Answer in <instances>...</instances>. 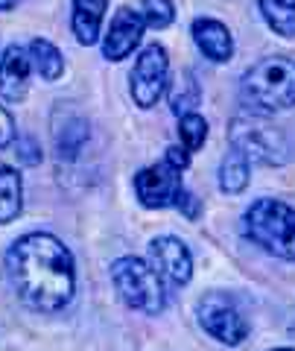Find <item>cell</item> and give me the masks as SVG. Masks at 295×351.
Segmentation results:
<instances>
[{
  "mask_svg": "<svg viewBox=\"0 0 295 351\" xmlns=\"http://www.w3.org/2000/svg\"><path fill=\"white\" fill-rule=\"evenodd\" d=\"M18 3V0H0V12H3V9H12Z\"/></svg>",
  "mask_w": 295,
  "mask_h": 351,
  "instance_id": "484cf974",
  "label": "cell"
},
{
  "mask_svg": "<svg viewBox=\"0 0 295 351\" xmlns=\"http://www.w3.org/2000/svg\"><path fill=\"white\" fill-rule=\"evenodd\" d=\"M248 179H251V164L240 156V152H228V156L220 161V191L234 196V193H243L248 188Z\"/></svg>",
  "mask_w": 295,
  "mask_h": 351,
  "instance_id": "e0dca14e",
  "label": "cell"
},
{
  "mask_svg": "<svg viewBox=\"0 0 295 351\" xmlns=\"http://www.w3.org/2000/svg\"><path fill=\"white\" fill-rule=\"evenodd\" d=\"M105 9H108V0H73L70 27H73V36L82 47H91V44L100 41Z\"/></svg>",
  "mask_w": 295,
  "mask_h": 351,
  "instance_id": "5bb4252c",
  "label": "cell"
},
{
  "mask_svg": "<svg viewBox=\"0 0 295 351\" xmlns=\"http://www.w3.org/2000/svg\"><path fill=\"white\" fill-rule=\"evenodd\" d=\"M15 156L24 161V164H38L41 161V149H38V144L32 138H18V144H15Z\"/></svg>",
  "mask_w": 295,
  "mask_h": 351,
  "instance_id": "7402d4cb",
  "label": "cell"
},
{
  "mask_svg": "<svg viewBox=\"0 0 295 351\" xmlns=\"http://www.w3.org/2000/svg\"><path fill=\"white\" fill-rule=\"evenodd\" d=\"M199 100H202V88H199V82H196L193 71H181L176 80H172V85H170V106H172V112H176L179 117L190 114L193 108L199 106Z\"/></svg>",
  "mask_w": 295,
  "mask_h": 351,
  "instance_id": "d6986e66",
  "label": "cell"
},
{
  "mask_svg": "<svg viewBox=\"0 0 295 351\" xmlns=\"http://www.w3.org/2000/svg\"><path fill=\"white\" fill-rule=\"evenodd\" d=\"M164 161H167L170 167H176V170L184 173L190 167V152L184 147H167V152H164Z\"/></svg>",
  "mask_w": 295,
  "mask_h": 351,
  "instance_id": "603a6c76",
  "label": "cell"
},
{
  "mask_svg": "<svg viewBox=\"0 0 295 351\" xmlns=\"http://www.w3.org/2000/svg\"><path fill=\"white\" fill-rule=\"evenodd\" d=\"M24 208V182L15 167L0 161V226L12 223Z\"/></svg>",
  "mask_w": 295,
  "mask_h": 351,
  "instance_id": "2e32d148",
  "label": "cell"
},
{
  "mask_svg": "<svg viewBox=\"0 0 295 351\" xmlns=\"http://www.w3.org/2000/svg\"><path fill=\"white\" fill-rule=\"evenodd\" d=\"M27 56H29V64L41 80L47 82H56L59 76L64 73V56L59 53V47L47 38H32L27 44Z\"/></svg>",
  "mask_w": 295,
  "mask_h": 351,
  "instance_id": "9a60e30c",
  "label": "cell"
},
{
  "mask_svg": "<svg viewBox=\"0 0 295 351\" xmlns=\"http://www.w3.org/2000/svg\"><path fill=\"white\" fill-rule=\"evenodd\" d=\"M29 56L24 47L9 44L6 53L0 56V97L9 103H21L29 88Z\"/></svg>",
  "mask_w": 295,
  "mask_h": 351,
  "instance_id": "7c38bea8",
  "label": "cell"
},
{
  "mask_svg": "<svg viewBox=\"0 0 295 351\" xmlns=\"http://www.w3.org/2000/svg\"><path fill=\"white\" fill-rule=\"evenodd\" d=\"M272 351H295V348H272Z\"/></svg>",
  "mask_w": 295,
  "mask_h": 351,
  "instance_id": "4316f807",
  "label": "cell"
},
{
  "mask_svg": "<svg viewBox=\"0 0 295 351\" xmlns=\"http://www.w3.org/2000/svg\"><path fill=\"white\" fill-rule=\"evenodd\" d=\"M199 325L205 334H211L216 343L222 346H240L248 337V319L237 307L234 299H228L225 293H207L199 299Z\"/></svg>",
  "mask_w": 295,
  "mask_h": 351,
  "instance_id": "8992f818",
  "label": "cell"
},
{
  "mask_svg": "<svg viewBox=\"0 0 295 351\" xmlns=\"http://www.w3.org/2000/svg\"><path fill=\"white\" fill-rule=\"evenodd\" d=\"M243 234L269 255L295 263V208L283 199H255L243 214Z\"/></svg>",
  "mask_w": 295,
  "mask_h": 351,
  "instance_id": "3957f363",
  "label": "cell"
},
{
  "mask_svg": "<svg viewBox=\"0 0 295 351\" xmlns=\"http://www.w3.org/2000/svg\"><path fill=\"white\" fill-rule=\"evenodd\" d=\"M12 141H15V120L3 106H0V149L9 147Z\"/></svg>",
  "mask_w": 295,
  "mask_h": 351,
  "instance_id": "cb8c5ba5",
  "label": "cell"
},
{
  "mask_svg": "<svg viewBox=\"0 0 295 351\" xmlns=\"http://www.w3.org/2000/svg\"><path fill=\"white\" fill-rule=\"evenodd\" d=\"M170 82V59L161 44H149L138 53L132 68V100L140 108L158 106L161 94L167 91Z\"/></svg>",
  "mask_w": 295,
  "mask_h": 351,
  "instance_id": "52a82bcc",
  "label": "cell"
},
{
  "mask_svg": "<svg viewBox=\"0 0 295 351\" xmlns=\"http://www.w3.org/2000/svg\"><path fill=\"white\" fill-rule=\"evenodd\" d=\"M144 29H146V24L138 9L120 6L112 18V24H108V32L103 36V56L108 62L126 59L140 44V38H144Z\"/></svg>",
  "mask_w": 295,
  "mask_h": 351,
  "instance_id": "30bf717a",
  "label": "cell"
},
{
  "mask_svg": "<svg viewBox=\"0 0 295 351\" xmlns=\"http://www.w3.org/2000/svg\"><path fill=\"white\" fill-rule=\"evenodd\" d=\"M149 255H152V269L161 276V281L172 284V287H184L193 278V255L184 240L164 234L155 237L149 243Z\"/></svg>",
  "mask_w": 295,
  "mask_h": 351,
  "instance_id": "ba28073f",
  "label": "cell"
},
{
  "mask_svg": "<svg viewBox=\"0 0 295 351\" xmlns=\"http://www.w3.org/2000/svg\"><path fill=\"white\" fill-rule=\"evenodd\" d=\"M6 278L21 302L38 313L64 311L76 293V263L56 234L29 232L6 252Z\"/></svg>",
  "mask_w": 295,
  "mask_h": 351,
  "instance_id": "6da1fadb",
  "label": "cell"
},
{
  "mask_svg": "<svg viewBox=\"0 0 295 351\" xmlns=\"http://www.w3.org/2000/svg\"><path fill=\"white\" fill-rule=\"evenodd\" d=\"M179 138H181V147L188 152L202 149L205 141H207V120L202 114H196V112L181 114L179 117Z\"/></svg>",
  "mask_w": 295,
  "mask_h": 351,
  "instance_id": "ffe728a7",
  "label": "cell"
},
{
  "mask_svg": "<svg viewBox=\"0 0 295 351\" xmlns=\"http://www.w3.org/2000/svg\"><path fill=\"white\" fill-rule=\"evenodd\" d=\"M172 208L184 211V214H188V219H196V217H199V199H196L190 191H184V188H181V193L176 196V205H172Z\"/></svg>",
  "mask_w": 295,
  "mask_h": 351,
  "instance_id": "d4e9b609",
  "label": "cell"
},
{
  "mask_svg": "<svg viewBox=\"0 0 295 351\" xmlns=\"http://www.w3.org/2000/svg\"><path fill=\"white\" fill-rule=\"evenodd\" d=\"M228 144L248 164L281 167L290 161V141L283 129L264 114H237L228 123Z\"/></svg>",
  "mask_w": 295,
  "mask_h": 351,
  "instance_id": "277c9868",
  "label": "cell"
},
{
  "mask_svg": "<svg viewBox=\"0 0 295 351\" xmlns=\"http://www.w3.org/2000/svg\"><path fill=\"white\" fill-rule=\"evenodd\" d=\"M190 36L196 41V47L205 59H211L216 64H222L234 56V36L222 21L216 18H196L190 27Z\"/></svg>",
  "mask_w": 295,
  "mask_h": 351,
  "instance_id": "8fae6325",
  "label": "cell"
},
{
  "mask_svg": "<svg viewBox=\"0 0 295 351\" xmlns=\"http://www.w3.org/2000/svg\"><path fill=\"white\" fill-rule=\"evenodd\" d=\"M53 141H56L59 158H76L88 141V120L76 114L73 108H59L53 117Z\"/></svg>",
  "mask_w": 295,
  "mask_h": 351,
  "instance_id": "4fadbf2b",
  "label": "cell"
},
{
  "mask_svg": "<svg viewBox=\"0 0 295 351\" xmlns=\"http://www.w3.org/2000/svg\"><path fill=\"white\" fill-rule=\"evenodd\" d=\"M140 18L144 24L152 29H167L172 21H176V6L172 0H140Z\"/></svg>",
  "mask_w": 295,
  "mask_h": 351,
  "instance_id": "44dd1931",
  "label": "cell"
},
{
  "mask_svg": "<svg viewBox=\"0 0 295 351\" xmlns=\"http://www.w3.org/2000/svg\"><path fill=\"white\" fill-rule=\"evenodd\" d=\"M112 281L132 311H140L146 316H158L164 307H167V290H164V281L155 269L149 267L146 261L140 258H117L112 263Z\"/></svg>",
  "mask_w": 295,
  "mask_h": 351,
  "instance_id": "5b68a950",
  "label": "cell"
},
{
  "mask_svg": "<svg viewBox=\"0 0 295 351\" xmlns=\"http://www.w3.org/2000/svg\"><path fill=\"white\" fill-rule=\"evenodd\" d=\"M240 100L255 114H275L295 106V59L266 56L240 76Z\"/></svg>",
  "mask_w": 295,
  "mask_h": 351,
  "instance_id": "7a4b0ae2",
  "label": "cell"
},
{
  "mask_svg": "<svg viewBox=\"0 0 295 351\" xmlns=\"http://www.w3.org/2000/svg\"><path fill=\"white\" fill-rule=\"evenodd\" d=\"M266 27L283 38H295V0H257Z\"/></svg>",
  "mask_w": 295,
  "mask_h": 351,
  "instance_id": "ac0fdd59",
  "label": "cell"
},
{
  "mask_svg": "<svg viewBox=\"0 0 295 351\" xmlns=\"http://www.w3.org/2000/svg\"><path fill=\"white\" fill-rule=\"evenodd\" d=\"M181 170L170 167L167 161L144 167L135 176V193L144 208H170L181 193Z\"/></svg>",
  "mask_w": 295,
  "mask_h": 351,
  "instance_id": "9c48e42d",
  "label": "cell"
}]
</instances>
